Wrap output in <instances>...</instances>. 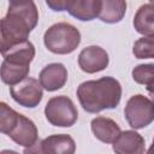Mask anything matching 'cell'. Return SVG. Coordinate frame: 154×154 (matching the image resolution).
I'll list each match as a JSON object with an SVG mask.
<instances>
[{
	"label": "cell",
	"mask_w": 154,
	"mask_h": 154,
	"mask_svg": "<svg viewBox=\"0 0 154 154\" xmlns=\"http://www.w3.org/2000/svg\"><path fill=\"white\" fill-rule=\"evenodd\" d=\"M38 22V11L32 0L10 2L6 16L1 19V52L13 45L26 41Z\"/></svg>",
	"instance_id": "6da1fadb"
},
{
	"label": "cell",
	"mask_w": 154,
	"mask_h": 154,
	"mask_svg": "<svg viewBox=\"0 0 154 154\" xmlns=\"http://www.w3.org/2000/svg\"><path fill=\"white\" fill-rule=\"evenodd\" d=\"M77 97L84 111L99 113L103 109L116 108L122 99L120 83L111 77H101L96 81H85L77 88Z\"/></svg>",
	"instance_id": "7a4b0ae2"
},
{
	"label": "cell",
	"mask_w": 154,
	"mask_h": 154,
	"mask_svg": "<svg viewBox=\"0 0 154 154\" xmlns=\"http://www.w3.org/2000/svg\"><path fill=\"white\" fill-rule=\"evenodd\" d=\"M0 131L24 148H30L40 141L35 123L5 102H0Z\"/></svg>",
	"instance_id": "3957f363"
},
{
	"label": "cell",
	"mask_w": 154,
	"mask_h": 154,
	"mask_svg": "<svg viewBox=\"0 0 154 154\" xmlns=\"http://www.w3.org/2000/svg\"><path fill=\"white\" fill-rule=\"evenodd\" d=\"M46 48L54 54H70L81 43L79 30L70 23H55L43 35Z\"/></svg>",
	"instance_id": "277c9868"
},
{
	"label": "cell",
	"mask_w": 154,
	"mask_h": 154,
	"mask_svg": "<svg viewBox=\"0 0 154 154\" xmlns=\"http://www.w3.org/2000/svg\"><path fill=\"white\" fill-rule=\"evenodd\" d=\"M45 116L48 123L54 126L70 128L77 122L78 111L70 97L59 95L48 100L45 107Z\"/></svg>",
	"instance_id": "5b68a950"
},
{
	"label": "cell",
	"mask_w": 154,
	"mask_h": 154,
	"mask_svg": "<svg viewBox=\"0 0 154 154\" xmlns=\"http://www.w3.org/2000/svg\"><path fill=\"white\" fill-rule=\"evenodd\" d=\"M124 116L132 129H143L154 120V101L141 94L134 95L126 102Z\"/></svg>",
	"instance_id": "8992f818"
},
{
	"label": "cell",
	"mask_w": 154,
	"mask_h": 154,
	"mask_svg": "<svg viewBox=\"0 0 154 154\" xmlns=\"http://www.w3.org/2000/svg\"><path fill=\"white\" fill-rule=\"evenodd\" d=\"M12 99L23 107H36L43 96L41 83L32 77H25L19 83L10 87Z\"/></svg>",
	"instance_id": "52a82bcc"
},
{
	"label": "cell",
	"mask_w": 154,
	"mask_h": 154,
	"mask_svg": "<svg viewBox=\"0 0 154 154\" xmlns=\"http://www.w3.org/2000/svg\"><path fill=\"white\" fill-rule=\"evenodd\" d=\"M76 150L73 138L66 134L51 135L35 146L25 148L24 153H54V154H72Z\"/></svg>",
	"instance_id": "ba28073f"
},
{
	"label": "cell",
	"mask_w": 154,
	"mask_h": 154,
	"mask_svg": "<svg viewBox=\"0 0 154 154\" xmlns=\"http://www.w3.org/2000/svg\"><path fill=\"white\" fill-rule=\"evenodd\" d=\"M108 53L99 46H89L82 49L78 55V65L87 73H95L108 66Z\"/></svg>",
	"instance_id": "9c48e42d"
},
{
	"label": "cell",
	"mask_w": 154,
	"mask_h": 154,
	"mask_svg": "<svg viewBox=\"0 0 154 154\" xmlns=\"http://www.w3.org/2000/svg\"><path fill=\"white\" fill-rule=\"evenodd\" d=\"M38 81L47 91H55L65 85L67 81V70L60 63L48 64L41 70Z\"/></svg>",
	"instance_id": "30bf717a"
},
{
	"label": "cell",
	"mask_w": 154,
	"mask_h": 154,
	"mask_svg": "<svg viewBox=\"0 0 154 154\" xmlns=\"http://www.w3.org/2000/svg\"><path fill=\"white\" fill-rule=\"evenodd\" d=\"M112 147L118 154H142L144 153V138L134 130H125L120 132Z\"/></svg>",
	"instance_id": "8fae6325"
},
{
	"label": "cell",
	"mask_w": 154,
	"mask_h": 154,
	"mask_svg": "<svg viewBox=\"0 0 154 154\" xmlns=\"http://www.w3.org/2000/svg\"><path fill=\"white\" fill-rule=\"evenodd\" d=\"M101 0H69L66 11L75 18L87 22L99 17Z\"/></svg>",
	"instance_id": "7c38bea8"
},
{
	"label": "cell",
	"mask_w": 154,
	"mask_h": 154,
	"mask_svg": "<svg viewBox=\"0 0 154 154\" xmlns=\"http://www.w3.org/2000/svg\"><path fill=\"white\" fill-rule=\"evenodd\" d=\"M90 128L94 136L103 143H113L122 132L119 125L107 117L94 118L90 123Z\"/></svg>",
	"instance_id": "4fadbf2b"
},
{
	"label": "cell",
	"mask_w": 154,
	"mask_h": 154,
	"mask_svg": "<svg viewBox=\"0 0 154 154\" xmlns=\"http://www.w3.org/2000/svg\"><path fill=\"white\" fill-rule=\"evenodd\" d=\"M1 54L6 61L19 65H30L35 57V47L29 40H26L11 46L6 51L1 52Z\"/></svg>",
	"instance_id": "5bb4252c"
},
{
	"label": "cell",
	"mask_w": 154,
	"mask_h": 154,
	"mask_svg": "<svg viewBox=\"0 0 154 154\" xmlns=\"http://www.w3.org/2000/svg\"><path fill=\"white\" fill-rule=\"evenodd\" d=\"M134 28L136 31L143 36H154V5L144 4L142 5L135 17Z\"/></svg>",
	"instance_id": "9a60e30c"
},
{
	"label": "cell",
	"mask_w": 154,
	"mask_h": 154,
	"mask_svg": "<svg viewBox=\"0 0 154 154\" xmlns=\"http://www.w3.org/2000/svg\"><path fill=\"white\" fill-rule=\"evenodd\" d=\"M126 12V0H101V10L99 13L100 20L114 24L120 22Z\"/></svg>",
	"instance_id": "2e32d148"
},
{
	"label": "cell",
	"mask_w": 154,
	"mask_h": 154,
	"mask_svg": "<svg viewBox=\"0 0 154 154\" xmlns=\"http://www.w3.org/2000/svg\"><path fill=\"white\" fill-rule=\"evenodd\" d=\"M30 71V65H19L14 63H10L6 60H2L1 64V81L12 87L17 83H19L22 79L28 77Z\"/></svg>",
	"instance_id": "e0dca14e"
},
{
	"label": "cell",
	"mask_w": 154,
	"mask_h": 154,
	"mask_svg": "<svg viewBox=\"0 0 154 154\" xmlns=\"http://www.w3.org/2000/svg\"><path fill=\"white\" fill-rule=\"evenodd\" d=\"M132 53L137 59H154V36L138 38L134 43Z\"/></svg>",
	"instance_id": "ac0fdd59"
},
{
	"label": "cell",
	"mask_w": 154,
	"mask_h": 154,
	"mask_svg": "<svg viewBox=\"0 0 154 154\" xmlns=\"http://www.w3.org/2000/svg\"><path fill=\"white\" fill-rule=\"evenodd\" d=\"M132 78L138 84H144L149 78L154 76V64H141L134 67Z\"/></svg>",
	"instance_id": "d6986e66"
},
{
	"label": "cell",
	"mask_w": 154,
	"mask_h": 154,
	"mask_svg": "<svg viewBox=\"0 0 154 154\" xmlns=\"http://www.w3.org/2000/svg\"><path fill=\"white\" fill-rule=\"evenodd\" d=\"M67 2H69V0H46L47 6H48L51 10L55 11V12L66 11Z\"/></svg>",
	"instance_id": "ffe728a7"
},
{
	"label": "cell",
	"mask_w": 154,
	"mask_h": 154,
	"mask_svg": "<svg viewBox=\"0 0 154 154\" xmlns=\"http://www.w3.org/2000/svg\"><path fill=\"white\" fill-rule=\"evenodd\" d=\"M143 85H146L147 91L149 93V95H150L152 100L154 101V76H153L152 78H149V79H148Z\"/></svg>",
	"instance_id": "44dd1931"
},
{
	"label": "cell",
	"mask_w": 154,
	"mask_h": 154,
	"mask_svg": "<svg viewBox=\"0 0 154 154\" xmlns=\"http://www.w3.org/2000/svg\"><path fill=\"white\" fill-rule=\"evenodd\" d=\"M148 153H149V154H153V153H154V140H153V143H152L150 148L148 149Z\"/></svg>",
	"instance_id": "7402d4cb"
},
{
	"label": "cell",
	"mask_w": 154,
	"mask_h": 154,
	"mask_svg": "<svg viewBox=\"0 0 154 154\" xmlns=\"http://www.w3.org/2000/svg\"><path fill=\"white\" fill-rule=\"evenodd\" d=\"M149 1H150V2H152V4L154 5V0H149Z\"/></svg>",
	"instance_id": "603a6c76"
},
{
	"label": "cell",
	"mask_w": 154,
	"mask_h": 154,
	"mask_svg": "<svg viewBox=\"0 0 154 154\" xmlns=\"http://www.w3.org/2000/svg\"><path fill=\"white\" fill-rule=\"evenodd\" d=\"M13 1H18V0H10V2H13Z\"/></svg>",
	"instance_id": "cb8c5ba5"
}]
</instances>
